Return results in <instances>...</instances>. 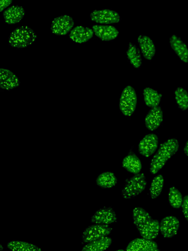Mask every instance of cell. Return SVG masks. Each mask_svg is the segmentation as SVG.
Wrapping results in <instances>:
<instances>
[{"label":"cell","mask_w":188,"mask_h":251,"mask_svg":"<svg viewBox=\"0 0 188 251\" xmlns=\"http://www.w3.org/2000/svg\"><path fill=\"white\" fill-rule=\"evenodd\" d=\"M134 223L141 235L144 239L152 240L155 238L160 231V223L154 220L143 208L135 207L133 210Z\"/></svg>","instance_id":"cell-1"},{"label":"cell","mask_w":188,"mask_h":251,"mask_svg":"<svg viewBox=\"0 0 188 251\" xmlns=\"http://www.w3.org/2000/svg\"><path fill=\"white\" fill-rule=\"evenodd\" d=\"M179 147V142L175 138H170L162 143L151 160L149 168L150 173L152 174L158 173L178 151Z\"/></svg>","instance_id":"cell-2"},{"label":"cell","mask_w":188,"mask_h":251,"mask_svg":"<svg viewBox=\"0 0 188 251\" xmlns=\"http://www.w3.org/2000/svg\"><path fill=\"white\" fill-rule=\"evenodd\" d=\"M35 32L31 27L24 25L18 27L10 33L8 44L11 48L22 49L29 47L37 39Z\"/></svg>","instance_id":"cell-3"},{"label":"cell","mask_w":188,"mask_h":251,"mask_svg":"<svg viewBox=\"0 0 188 251\" xmlns=\"http://www.w3.org/2000/svg\"><path fill=\"white\" fill-rule=\"evenodd\" d=\"M147 180L143 173L136 174L125 181L121 196L125 199L133 198L141 193L146 188Z\"/></svg>","instance_id":"cell-4"},{"label":"cell","mask_w":188,"mask_h":251,"mask_svg":"<svg viewBox=\"0 0 188 251\" xmlns=\"http://www.w3.org/2000/svg\"><path fill=\"white\" fill-rule=\"evenodd\" d=\"M137 102L135 90L131 86H126L122 90L119 99V109L123 115L130 117L134 112Z\"/></svg>","instance_id":"cell-5"},{"label":"cell","mask_w":188,"mask_h":251,"mask_svg":"<svg viewBox=\"0 0 188 251\" xmlns=\"http://www.w3.org/2000/svg\"><path fill=\"white\" fill-rule=\"evenodd\" d=\"M112 230V228L109 225L94 224L89 226L85 229L81 239L83 242L89 243L107 237Z\"/></svg>","instance_id":"cell-6"},{"label":"cell","mask_w":188,"mask_h":251,"mask_svg":"<svg viewBox=\"0 0 188 251\" xmlns=\"http://www.w3.org/2000/svg\"><path fill=\"white\" fill-rule=\"evenodd\" d=\"M90 18L92 21L100 25L118 23L121 19L117 11L109 9L94 10L91 13Z\"/></svg>","instance_id":"cell-7"},{"label":"cell","mask_w":188,"mask_h":251,"mask_svg":"<svg viewBox=\"0 0 188 251\" xmlns=\"http://www.w3.org/2000/svg\"><path fill=\"white\" fill-rule=\"evenodd\" d=\"M74 25V20L70 16L61 15L53 19L51 24L50 30L54 34L64 36L70 33Z\"/></svg>","instance_id":"cell-8"},{"label":"cell","mask_w":188,"mask_h":251,"mask_svg":"<svg viewBox=\"0 0 188 251\" xmlns=\"http://www.w3.org/2000/svg\"><path fill=\"white\" fill-rule=\"evenodd\" d=\"M158 145V137L156 134L154 133L146 134L139 144V152L143 156L149 157L156 151Z\"/></svg>","instance_id":"cell-9"},{"label":"cell","mask_w":188,"mask_h":251,"mask_svg":"<svg viewBox=\"0 0 188 251\" xmlns=\"http://www.w3.org/2000/svg\"><path fill=\"white\" fill-rule=\"evenodd\" d=\"M117 221L116 214L110 207H103L98 209L91 218L92 223L100 225H108L116 222Z\"/></svg>","instance_id":"cell-10"},{"label":"cell","mask_w":188,"mask_h":251,"mask_svg":"<svg viewBox=\"0 0 188 251\" xmlns=\"http://www.w3.org/2000/svg\"><path fill=\"white\" fill-rule=\"evenodd\" d=\"M19 77L11 71L4 68L0 69V88L5 90H11L20 86Z\"/></svg>","instance_id":"cell-11"},{"label":"cell","mask_w":188,"mask_h":251,"mask_svg":"<svg viewBox=\"0 0 188 251\" xmlns=\"http://www.w3.org/2000/svg\"><path fill=\"white\" fill-rule=\"evenodd\" d=\"M180 226L178 218L172 216L164 217L160 223V230L164 238H171L175 236Z\"/></svg>","instance_id":"cell-12"},{"label":"cell","mask_w":188,"mask_h":251,"mask_svg":"<svg viewBox=\"0 0 188 251\" xmlns=\"http://www.w3.org/2000/svg\"><path fill=\"white\" fill-rule=\"evenodd\" d=\"M94 34L104 41L115 39L118 35V30L113 25H95L92 26Z\"/></svg>","instance_id":"cell-13"},{"label":"cell","mask_w":188,"mask_h":251,"mask_svg":"<svg viewBox=\"0 0 188 251\" xmlns=\"http://www.w3.org/2000/svg\"><path fill=\"white\" fill-rule=\"evenodd\" d=\"M24 8L20 5H12L6 9L2 13L5 22L8 25L20 23L25 15Z\"/></svg>","instance_id":"cell-14"},{"label":"cell","mask_w":188,"mask_h":251,"mask_svg":"<svg viewBox=\"0 0 188 251\" xmlns=\"http://www.w3.org/2000/svg\"><path fill=\"white\" fill-rule=\"evenodd\" d=\"M94 34L92 28L79 25L73 28L69 33V38L74 42L82 44L89 41Z\"/></svg>","instance_id":"cell-15"},{"label":"cell","mask_w":188,"mask_h":251,"mask_svg":"<svg viewBox=\"0 0 188 251\" xmlns=\"http://www.w3.org/2000/svg\"><path fill=\"white\" fill-rule=\"evenodd\" d=\"M163 115L161 107L158 106L152 108L146 115L144 119L146 128L151 131L156 129L163 121Z\"/></svg>","instance_id":"cell-16"},{"label":"cell","mask_w":188,"mask_h":251,"mask_svg":"<svg viewBox=\"0 0 188 251\" xmlns=\"http://www.w3.org/2000/svg\"><path fill=\"white\" fill-rule=\"evenodd\" d=\"M171 49L180 59L185 63L188 62V47L186 44L176 34H172L169 38Z\"/></svg>","instance_id":"cell-17"},{"label":"cell","mask_w":188,"mask_h":251,"mask_svg":"<svg viewBox=\"0 0 188 251\" xmlns=\"http://www.w3.org/2000/svg\"><path fill=\"white\" fill-rule=\"evenodd\" d=\"M138 42L143 57L147 60H151L156 51L153 40L147 35H140Z\"/></svg>","instance_id":"cell-18"},{"label":"cell","mask_w":188,"mask_h":251,"mask_svg":"<svg viewBox=\"0 0 188 251\" xmlns=\"http://www.w3.org/2000/svg\"><path fill=\"white\" fill-rule=\"evenodd\" d=\"M157 248V243L152 240L136 238L128 244L126 251H150Z\"/></svg>","instance_id":"cell-19"},{"label":"cell","mask_w":188,"mask_h":251,"mask_svg":"<svg viewBox=\"0 0 188 251\" xmlns=\"http://www.w3.org/2000/svg\"><path fill=\"white\" fill-rule=\"evenodd\" d=\"M122 166L128 172L137 174L142 168V164L140 159L133 152H130L122 161Z\"/></svg>","instance_id":"cell-20"},{"label":"cell","mask_w":188,"mask_h":251,"mask_svg":"<svg viewBox=\"0 0 188 251\" xmlns=\"http://www.w3.org/2000/svg\"><path fill=\"white\" fill-rule=\"evenodd\" d=\"M117 179L115 174L109 171L99 174L96 178L95 183L97 186L103 189H109L115 186Z\"/></svg>","instance_id":"cell-21"},{"label":"cell","mask_w":188,"mask_h":251,"mask_svg":"<svg viewBox=\"0 0 188 251\" xmlns=\"http://www.w3.org/2000/svg\"><path fill=\"white\" fill-rule=\"evenodd\" d=\"M143 96L145 104L148 107L153 108L159 105L162 95L151 88L145 87L143 91Z\"/></svg>","instance_id":"cell-22"},{"label":"cell","mask_w":188,"mask_h":251,"mask_svg":"<svg viewBox=\"0 0 188 251\" xmlns=\"http://www.w3.org/2000/svg\"><path fill=\"white\" fill-rule=\"evenodd\" d=\"M112 242L110 237H105L88 243L83 247L81 251H104L109 248Z\"/></svg>","instance_id":"cell-23"},{"label":"cell","mask_w":188,"mask_h":251,"mask_svg":"<svg viewBox=\"0 0 188 251\" xmlns=\"http://www.w3.org/2000/svg\"><path fill=\"white\" fill-rule=\"evenodd\" d=\"M126 54L130 63L136 68H140L142 64L141 52L135 44L130 43L126 51Z\"/></svg>","instance_id":"cell-24"},{"label":"cell","mask_w":188,"mask_h":251,"mask_svg":"<svg viewBox=\"0 0 188 251\" xmlns=\"http://www.w3.org/2000/svg\"><path fill=\"white\" fill-rule=\"evenodd\" d=\"M7 247L11 251H42L37 246L24 241H11L7 244Z\"/></svg>","instance_id":"cell-25"},{"label":"cell","mask_w":188,"mask_h":251,"mask_svg":"<svg viewBox=\"0 0 188 251\" xmlns=\"http://www.w3.org/2000/svg\"><path fill=\"white\" fill-rule=\"evenodd\" d=\"M164 184V179L161 175L156 176L153 179L150 187V196L152 199L157 198L161 193Z\"/></svg>","instance_id":"cell-26"},{"label":"cell","mask_w":188,"mask_h":251,"mask_svg":"<svg viewBox=\"0 0 188 251\" xmlns=\"http://www.w3.org/2000/svg\"><path fill=\"white\" fill-rule=\"evenodd\" d=\"M175 99L176 103L182 110H186L188 108V93L183 87H178L174 92Z\"/></svg>","instance_id":"cell-27"},{"label":"cell","mask_w":188,"mask_h":251,"mask_svg":"<svg viewBox=\"0 0 188 251\" xmlns=\"http://www.w3.org/2000/svg\"><path fill=\"white\" fill-rule=\"evenodd\" d=\"M168 201L171 206L174 209H178L182 206L183 201L182 195L174 186H171L169 189Z\"/></svg>","instance_id":"cell-28"},{"label":"cell","mask_w":188,"mask_h":251,"mask_svg":"<svg viewBox=\"0 0 188 251\" xmlns=\"http://www.w3.org/2000/svg\"><path fill=\"white\" fill-rule=\"evenodd\" d=\"M182 207L183 214L188 222V195L185 196L183 198Z\"/></svg>","instance_id":"cell-29"},{"label":"cell","mask_w":188,"mask_h":251,"mask_svg":"<svg viewBox=\"0 0 188 251\" xmlns=\"http://www.w3.org/2000/svg\"><path fill=\"white\" fill-rule=\"evenodd\" d=\"M13 1L11 0H0V12L7 9L9 6L12 3Z\"/></svg>","instance_id":"cell-30"},{"label":"cell","mask_w":188,"mask_h":251,"mask_svg":"<svg viewBox=\"0 0 188 251\" xmlns=\"http://www.w3.org/2000/svg\"><path fill=\"white\" fill-rule=\"evenodd\" d=\"M184 151L185 154L188 156V141H187L185 144L184 148Z\"/></svg>","instance_id":"cell-31"},{"label":"cell","mask_w":188,"mask_h":251,"mask_svg":"<svg viewBox=\"0 0 188 251\" xmlns=\"http://www.w3.org/2000/svg\"><path fill=\"white\" fill-rule=\"evenodd\" d=\"M3 247L2 246L1 244H0V251H3Z\"/></svg>","instance_id":"cell-32"},{"label":"cell","mask_w":188,"mask_h":251,"mask_svg":"<svg viewBox=\"0 0 188 251\" xmlns=\"http://www.w3.org/2000/svg\"><path fill=\"white\" fill-rule=\"evenodd\" d=\"M150 251H160L157 248V249H155L152 250H151Z\"/></svg>","instance_id":"cell-33"},{"label":"cell","mask_w":188,"mask_h":251,"mask_svg":"<svg viewBox=\"0 0 188 251\" xmlns=\"http://www.w3.org/2000/svg\"><path fill=\"white\" fill-rule=\"evenodd\" d=\"M116 251H124L122 250H117Z\"/></svg>","instance_id":"cell-34"}]
</instances>
